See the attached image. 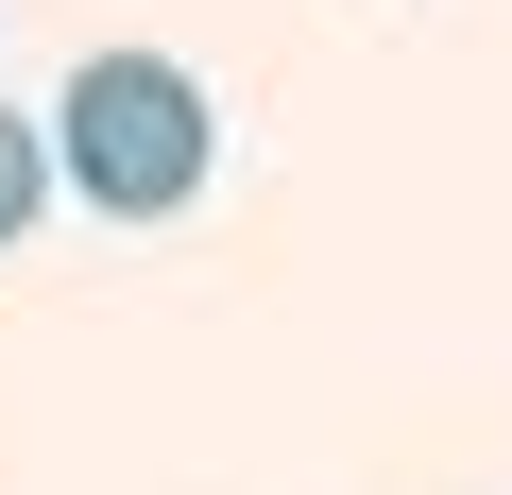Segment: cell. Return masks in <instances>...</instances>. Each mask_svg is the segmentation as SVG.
<instances>
[{"instance_id": "obj_1", "label": "cell", "mask_w": 512, "mask_h": 495, "mask_svg": "<svg viewBox=\"0 0 512 495\" xmlns=\"http://www.w3.org/2000/svg\"><path fill=\"white\" fill-rule=\"evenodd\" d=\"M52 154H69V188H86L103 222H171V205L205 188L222 120H205V86H188L171 52H86L69 103H52Z\"/></svg>"}, {"instance_id": "obj_2", "label": "cell", "mask_w": 512, "mask_h": 495, "mask_svg": "<svg viewBox=\"0 0 512 495\" xmlns=\"http://www.w3.org/2000/svg\"><path fill=\"white\" fill-rule=\"evenodd\" d=\"M35 205H52V137H35V120H0V239H18Z\"/></svg>"}]
</instances>
